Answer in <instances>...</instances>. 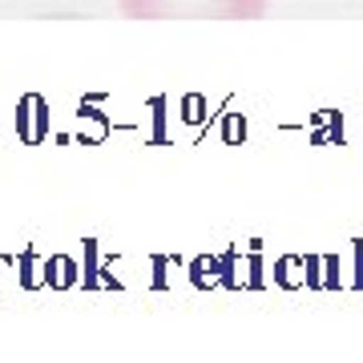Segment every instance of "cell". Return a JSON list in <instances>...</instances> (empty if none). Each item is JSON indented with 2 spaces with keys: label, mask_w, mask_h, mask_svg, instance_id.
Here are the masks:
<instances>
[{
  "label": "cell",
  "mask_w": 363,
  "mask_h": 363,
  "mask_svg": "<svg viewBox=\"0 0 363 363\" xmlns=\"http://www.w3.org/2000/svg\"><path fill=\"white\" fill-rule=\"evenodd\" d=\"M271 0H117L133 21H255Z\"/></svg>",
  "instance_id": "cell-1"
}]
</instances>
